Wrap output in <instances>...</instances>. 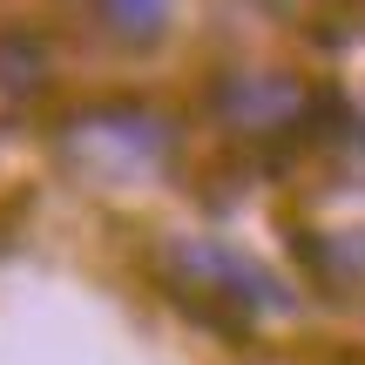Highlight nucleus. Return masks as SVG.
Instances as JSON below:
<instances>
[{
    "instance_id": "f257e3e1",
    "label": "nucleus",
    "mask_w": 365,
    "mask_h": 365,
    "mask_svg": "<svg viewBox=\"0 0 365 365\" xmlns=\"http://www.w3.org/2000/svg\"><path fill=\"white\" fill-rule=\"evenodd\" d=\"M163 271H170V291L190 312H210L223 325H250V318H277L291 312V291L277 271H264L257 257L230 244H210V237H176L163 250Z\"/></svg>"
},
{
    "instance_id": "f03ea898",
    "label": "nucleus",
    "mask_w": 365,
    "mask_h": 365,
    "mask_svg": "<svg viewBox=\"0 0 365 365\" xmlns=\"http://www.w3.org/2000/svg\"><path fill=\"white\" fill-rule=\"evenodd\" d=\"M170 143H176V129L143 102H102L68 122V156L95 176H143L170 156Z\"/></svg>"
},
{
    "instance_id": "7ed1b4c3",
    "label": "nucleus",
    "mask_w": 365,
    "mask_h": 365,
    "mask_svg": "<svg viewBox=\"0 0 365 365\" xmlns=\"http://www.w3.org/2000/svg\"><path fill=\"white\" fill-rule=\"evenodd\" d=\"M210 102H217V115L237 135H291V129L312 122L318 95L291 75H223Z\"/></svg>"
},
{
    "instance_id": "20e7f679",
    "label": "nucleus",
    "mask_w": 365,
    "mask_h": 365,
    "mask_svg": "<svg viewBox=\"0 0 365 365\" xmlns=\"http://www.w3.org/2000/svg\"><path fill=\"white\" fill-rule=\"evenodd\" d=\"M176 21V0H95V27H102L115 48H156Z\"/></svg>"
},
{
    "instance_id": "39448f33",
    "label": "nucleus",
    "mask_w": 365,
    "mask_h": 365,
    "mask_svg": "<svg viewBox=\"0 0 365 365\" xmlns=\"http://www.w3.org/2000/svg\"><path fill=\"white\" fill-rule=\"evenodd\" d=\"M41 75H48V48H41L27 27H14V34H0V88L27 95L41 88Z\"/></svg>"
}]
</instances>
